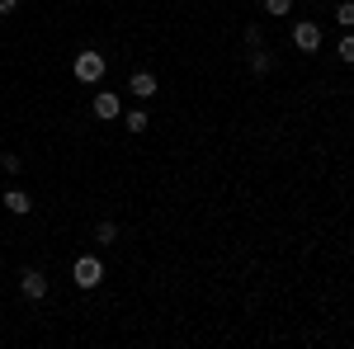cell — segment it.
<instances>
[{
    "mask_svg": "<svg viewBox=\"0 0 354 349\" xmlns=\"http://www.w3.org/2000/svg\"><path fill=\"white\" fill-rule=\"evenodd\" d=\"M118 241V227L113 222H95V245H113Z\"/></svg>",
    "mask_w": 354,
    "mask_h": 349,
    "instance_id": "cell-9",
    "label": "cell"
},
{
    "mask_svg": "<svg viewBox=\"0 0 354 349\" xmlns=\"http://www.w3.org/2000/svg\"><path fill=\"white\" fill-rule=\"evenodd\" d=\"M128 90H133L137 100H151V95H156L161 85H156V76H151V71H137L133 81H128Z\"/></svg>",
    "mask_w": 354,
    "mask_h": 349,
    "instance_id": "cell-7",
    "label": "cell"
},
{
    "mask_svg": "<svg viewBox=\"0 0 354 349\" xmlns=\"http://www.w3.org/2000/svg\"><path fill=\"white\" fill-rule=\"evenodd\" d=\"M90 109H95V118H104V123H113V118H123V100H118L113 90H100Z\"/></svg>",
    "mask_w": 354,
    "mask_h": 349,
    "instance_id": "cell-5",
    "label": "cell"
},
{
    "mask_svg": "<svg viewBox=\"0 0 354 349\" xmlns=\"http://www.w3.org/2000/svg\"><path fill=\"white\" fill-rule=\"evenodd\" d=\"M293 10V0H265V15H288Z\"/></svg>",
    "mask_w": 354,
    "mask_h": 349,
    "instance_id": "cell-15",
    "label": "cell"
},
{
    "mask_svg": "<svg viewBox=\"0 0 354 349\" xmlns=\"http://www.w3.org/2000/svg\"><path fill=\"white\" fill-rule=\"evenodd\" d=\"M15 5H19V0H0V15H10V10H15Z\"/></svg>",
    "mask_w": 354,
    "mask_h": 349,
    "instance_id": "cell-16",
    "label": "cell"
},
{
    "mask_svg": "<svg viewBox=\"0 0 354 349\" xmlns=\"http://www.w3.org/2000/svg\"><path fill=\"white\" fill-rule=\"evenodd\" d=\"M0 208L15 213V217H28V213H33V198H28L24 189H5V194H0Z\"/></svg>",
    "mask_w": 354,
    "mask_h": 349,
    "instance_id": "cell-6",
    "label": "cell"
},
{
    "mask_svg": "<svg viewBox=\"0 0 354 349\" xmlns=\"http://www.w3.org/2000/svg\"><path fill=\"white\" fill-rule=\"evenodd\" d=\"M245 66H250V76H270V71H274V57L265 53V48H250Z\"/></svg>",
    "mask_w": 354,
    "mask_h": 349,
    "instance_id": "cell-8",
    "label": "cell"
},
{
    "mask_svg": "<svg viewBox=\"0 0 354 349\" xmlns=\"http://www.w3.org/2000/svg\"><path fill=\"white\" fill-rule=\"evenodd\" d=\"M19 293H24L28 302H43V297H48V274H43V269H24V274H19Z\"/></svg>",
    "mask_w": 354,
    "mask_h": 349,
    "instance_id": "cell-3",
    "label": "cell"
},
{
    "mask_svg": "<svg viewBox=\"0 0 354 349\" xmlns=\"http://www.w3.org/2000/svg\"><path fill=\"white\" fill-rule=\"evenodd\" d=\"M340 62H345V66H354V33H345V38H340Z\"/></svg>",
    "mask_w": 354,
    "mask_h": 349,
    "instance_id": "cell-13",
    "label": "cell"
},
{
    "mask_svg": "<svg viewBox=\"0 0 354 349\" xmlns=\"http://www.w3.org/2000/svg\"><path fill=\"white\" fill-rule=\"evenodd\" d=\"M245 48H260V43H265V33H260V24H245Z\"/></svg>",
    "mask_w": 354,
    "mask_h": 349,
    "instance_id": "cell-14",
    "label": "cell"
},
{
    "mask_svg": "<svg viewBox=\"0 0 354 349\" xmlns=\"http://www.w3.org/2000/svg\"><path fill=\"white\" fill-rule=\"evenodd\" d=\"M335 24L354 28V0H340V5H335Z\"/></svg>",
    "mask_w": 354,
    "mask_h": 349,
    "instance_id": "cell-11",
    "label": "cell"
},
{
    "mask_svg": "<svg viewBox=\"0 0 354 349\" xmlns=\"http://www.w3.org/2000/svg\"><path fill=\"white\" fill-rule=\"evenodd\" d=\"M123 128H128V133H147V109H133V113H123Z\"/></svg>",
    "mask_w": 354,
    "mask_h": 349,
    "instance_id": "cell-10",
    "label": "cell"
},
{
    "mask_svg": "<svg viewBox=\"0 0 354 349\" xmlns=\"http://www.w3.org/2000/svg\"><path fill=\"white\" fill-rule=\"evenodd\" d=\"M71 283H76L81 293L100 288V283H104V265H100L95 255H76V265H71Z\"/></svg>",
    "mask_w": 354,
    "mask_h": 349,
    "instance_id": "cell-1",
    "label": "cell"
},
{
    "mask_svg": "<svg viewBox=\"0 0 354 349\" xmlns=\"http://www.w3.org/2000/svg\"><path fill=\"white\" fill-rule=\"evenodd\" d=\"M104 53H76V62H71V71H76V81L81 85H100L104 81Z\"/></svg>",
    "mask_w": 354,
    "mask_h": 349,
    "instance_id": "cell-2",
    "label": "cell"
},
{
    "mask_svg": "<svg viewBox=\"0 0 354 349\" xmlns=\"http://www.w3.org/2000/svg\"><path fill=\"white\" fill-rule=\"evenodd\" d=\"M0 170H5V175H19V170H24V161H19L15 151H5V156H0Z\"/></svg>",
    "mask_w": 354,
    "mask_h": 349,
    "instance_id": "cell-12",
    "label": "cell"
},
{
    "mask_svg": "<svg viewBox=\"0 0 354 349\" xmlns=\"http://www.w3.org/2000/svg\"><path fill=\"white\" fill-rule=\"evenodd\" d=\"M293 48H298V53H317V48H322V28L312 24V19L293 24Z\"/></svg>",
    "mask_w": 354,
    "mask_h": 349,
    "instance_id": "cell-4",
    "label": "cell"
}]
</instances>
